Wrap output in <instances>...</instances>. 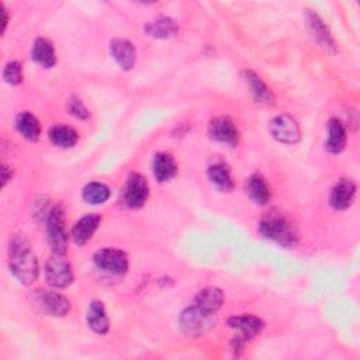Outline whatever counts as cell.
Here are the masks:
<instances>
[{"label": "cell", "instance_id": "cell-11", "mask_svg": "<svg viewBox=\"0 0 360 360\" xmlns=\"http://www.w3.org/2000/svg\"><path fill=\"white\" fill-rule=\"evenodd\" d=\"M208 135L212 141L228 145L231 148L236 146L239 142V131L232 118L226 115L215 117L210 121Z\"/></svg>", "mask_w": 360, "mask_h": 360}, {"label": "cell", "instance_id": "cell-2", "mask_svg": "<svg viewBox=\"0 0 360 360\" xmlns=\"http://www.w3.org/2000/svg\"><path fill=\"white\" fill-rule=\"evenodd\" d=\"M259 232L269 240L284 248H294L298 243L300 235L294 221L280 210L266 212L259 221Z\"/></svg>", "mask_w": 360, "mask_h": 360}, {"label": "cell", "instance_id": "cell-8", "mask_svg": "<svg viewBox=\"0 0 360 360\" xmlns=\"http://www.w3.org/2000/svg\"><path fill=\"white\" fill-rule=\"evenodd\" d=\"M93 260L100 270L114 276L125 274L129 267L127 253L117 248H103L97 250L93 256Z\"/></svg>", "mask_w": 360, "mask_h": 360}, {"label": "cell", "instance_id": "cell-28", "mask_svg": "<svg viewBox=\"0 0 360 360\" xmlns=\"http://www.w3.org/2000/svg\"><path fill=\"white\" fill-rule=\"evenodd\" d=\"M3 80L10 86H17L24 80L22 65L17 60L8 62L3 69Z\"/></svg>", "mask_w": 360, "mask_h": 360}, {"label": "cell", "instance_id": "cell-25", "mask_svg": "<svg viewBox=\"0 0 360 360\" xmlns=\"http://www.w3.org/2000/svg\"><path fill=\"white\" fill-rule=\"evenodd\" d=\"M15 129L25 139L35 142L41 135V124L38 118L30 111H21L15 117Z\"/></svg>", "mask_w": 360, "mask_h": 360}, {"label": "cell", "instance_id": "cell-3", "mask_svg": "<svg viewBox=\"0 0 360 360\" xmlns=\"http://www.w3.org/2000/svg\"><path fill=\"white\" fill-rule=\"evenodd\" d=\"M228 325L231 329L236 330V335L232 339V349L238 356L245 346L246 342L252 340L257 335L262 333L264 329V322L259 316L243 314V315H233L228 319Z\"/></svg>", "mask_w": 360, "mask_h": 360}, {"label": "cell", "instance_id": "cell-23", "mask_svg": "<svg viewBox=\"0 0 360 360\" xmlns=\"http://www.w3.org/2000/svg\"><path fill=\"white\" fill-rule=\"evenodd\" d=\"M152 169H153V176L158 181L165 183L172 180L176 173H177V163L174 158L170 153L166 152H159L155 155L153 162H152Z\"/></svg>", "mask_w": 360, "mask_h": 360}, {"label": "cell", "instance_id": "cell-24", "mask_svg": "<svg viewBox=\"0 0 360 360\" xmlns=\"http://www.w3.org/2000/svg\"><path fill=\"white\" fill-rule=\"evenodd\" d=\"M31 58L42 68H52L56 63V53L52 42L42 37L37 38L32 44Z\"/></svg>", "mask_w": 360, "mask_h": 360}, {"label": "cell", "instance_id": "cell-12", "mask_svg": "<svg viewBox=\"0 0 360 360\" xmlns=\"http://www.w3.org/2000/svg\"><path fill=\"white\" fill-rule=\"evenodd\" d=\"M307 24H308L309 32L314 37L315 42L321 48H323L326 52L335 53L336 52V42H335V38L332 37L328 25L323 22V20L316 13L308 10L307 11Z\"/></svg>", "mask_w": 360, "mask_h": 360}, {"label": "cell", "instance_id": "cell-15", "mask_svg": "<svg viewBox=\"0 0 360 360\" xmlns=\"http://www.w3.org/2000/svg\"><path fill=\"white\" fill-rule=\"evenodd\" d=\"M110 53L122 70H131L136 60V51L128 39L114 38L110 42Z\"/></svg>", "mask_w": 360, "mask_h": 360}, {"label": "cell", "instance_id": "cell-22", "mask_svg": "<svg viewBox=\"0 0 360 360\" xmlns=\"http://www.w3.org/2000/svg\"><path fill=\"white\" fill-rule=\"evenodd\" d=\"M207 176H208L210 181L218 190H221L224 193H229L235 187L231 169H229V166L225 162H215V163H212L208 167V170H207Z\"/></svg>", "mask_w": 360, "mask_h": 360}, {"label": "cell", "instance_id": "cell-27", "mask_svg": "<svg viewBox=\"0 0 360 360\" xmlns=\"http://www.w3.org/2000/svg\"><path fill=\"white\" fill-rule=\"evenodd\" d=\"M82 195L87 204L98 205V204H104L110 198V188L104 183L90 181L83 187Z\"/></svg>", "mask_w": 360, "mask_h": 360}, {"label": "cell", "instance_id": "cell-30", "mask_svg": "<svg viewBox=\"0 0 360 360\" xmlns=\"http://www.w3.org/2000/svg\"><path fill=\"white\" fill-rule=\"evenodd\" d=\"M13 177V173H11V169L7 167L4 163L1 165V187H4Z\"/></svg>", "mask_w": 360, "mask_h": 360}, {"label": "cell", "instance_id": "cell-31", "mask_svg": "<svg viewBox=\"0 0 360 360\" xmlns=\"http://www.w3.org/2000/svg\"><path fill=\"white\" fill-rule=\"evenodd\" d=\"M0 8H1V14H3V28H1V32H4V31H6V28H7L8 17H7V10H6L4 4H0Z\"/></svg>", "mask_w": 360, "mask_h": 360}, {"label": "cell", "instance_id": "cell-13", "mask_svg": "<svg viewBox=\"0 0 360 360\" xmlns=\"http://www.w3.org/2000/svg\"><path fill=\"white\" fill-rule=\"evenodd\" d=\"M242 77L256 103H260L264 105L274 104L276 98H274L271 89L262 80V77L257 73H255L250 69H245V70H242Z\"/></svg>", "mask_w": 360, "mask_h": 360}, {"label": "cell", "instance_id": "cell-14", "mask_svg": "<svg viewBox=\"0 0 360 360\" xmlns=\"http://www.w3.org/2000/svg\"><path fill=\"white\" fill-rule=\"evenodd\" d=\"M356 183L352 179H340L332 188L329 204L335 210H346L353 204L356 195Z\"/></svg>", "mask_w": 360, "mask_h": 360}, {"label": "cell", "instance_id": "cell-6", "mask_svg": "<svg viewBox=\"0 0 360 360\" xmlns=\"http://www.w3.org/2000/svg\"><path fill=\"white\" fill-rule=\"evenodd\" d=\"M30 297L32 305L48 316L62 318L70 311V301L59 292L49 290H34Z\"/></svg>", "mask_w": 360, "mask_h": 360}, {"label": "cell", "instance_id": "cell-21", "mask_svg": "<svg viewBox=\"0 0 360 360\" xmlns=\"http://www.w3.org/2000/svg\"><path fill=\"white\" fill-rule=\"evenodd\" d=\"M86 319H87L89 328L98 335H105L110 329V321L107 316L105 307L98 300H94L90 302V305L87 308Z\"/></svg>", "mask_w": 360, "mask_h": 360}, {"label": "cell", "instance_id": "cell-20", "mask_svg": "<svg viewBox=\"0 0 360 360\" xmlns=\"http://www.w3.org/2000/svg\"><path fill=\"white\" fill-rule=\"evenodd\" d=\"M224 304V292L218 287H205L197 292L194 305L208 314H217Z\"/></svg>", "mask_w": 360, "mask_h": 360}, {"label": "cell", "instance_id": "cell-26", "mask_svg": "<svg viewBox=\"0 0 360 360\" xmlns=\"http://www.w3.org/2000/svg\"><path fill=\"white\" fill-rule=\"evenodd\" d=\"M48 138L55 146L68 149V148H73L77 143L79 135L75 128L63 124H56L49 128Z\"/></svg>", "mask_w": 360, "mask_h": 360}, {"label": "cell", "instance_id": "cell-18", "mask_svg": "<svg viewBox=\"0 0 360 360\" xmlns=\"http://www.w3.org/2000/svg\"><path fill=\"white\" fill-rule=\"evenodd\" d=\"M246 193L249 198L259 205H266L271 200L270 186L260 173H253L248 177Z\"/></svg>", "mask_w": 360, "mask_h": 360}, {"label": "cell", "instance_id": "cell-17", "mask_svg": "<svg viewBox=\"0 0 360 360\" xmlns=\"http://www.w3.org/2000/svg\"><path fill=\"white\" fill-rule=\"evenodd\" d=\"M179 25L176 20L167 15H159L143 25V31L146 35L156 39H169L176 35Z\"/></svg>", "mask_w": 360, "mask_h": 360}, {"label": "cell", "instance_id": "cell-16", "mask_svg": "<svg viewBox=\"0 0 360 360\" xmlns=\"http://www.w3.org/2000/svg\"><path fill=\"white\" fill-rule=\"evenodd\" d=\"M100 222H101V217L98 214H87L82 217L70 231V236L73 242L77 246L86 245L93 238Z\"/></svg>", "mask_w": 360, "mask_h": 360}, {"label": "cell", "instance_id": "cell-10", "mask_svg": "<svg viewBox=\"0 0 360 360\" xmlns=\"http://www.w3.org/2000/svg\"><path fill=\"white\" fill-rule=\"evenodd\" d=\"M269 131L271 134V136L281 142V143H297L301 138V131H300V125L295 121V118H292L288 114H280L276 115L269 125Z\"/></svg>", "mask_w": 360, "mask_h": 360}, {"label": "cell", "instance_id": "cell-7", "mask_svg": "<svg viewBox=\"0 0 360 360\" xmlns=\"http://www.w3.org/2000/svg\"><path fill=\"white\" fill-rule=\"evenodd\" d=\"M45 280L53 288H66L73 283V271L65 255L52 253L45 263Z\"/></svg>", "mask_w": 360, "mask_h": 360}, {"label": "cell", "instance_id": "cell-4", "mask_svg": "<svg viewBox=\"0 0 360 360\" xmlns=\"http://www.w3.org/2000/svg\"><path fill=\"white\" fill-rule=\"evenodd\" d=\"M46 239L52 253L65 255L69 243V233L66 229V217L60 205L53 207L46 217Z\"/></svg>", "mask_w": 360, "mask_h": 360}, {"label": "cell", "instance_id": "cell-1", "mask_svg": "<svg viewBox=\"0 0 360 360\" xmlns=\"http://www.w3.org/2000/svg\"><path fill=\"white\" fill-rule=\"evenodd\" d=\"M8 269L24 285H31L39 274L37 255L24 235H14L8 242Z\"/></svg>", "mask_w": 360, "mask_h": 360}, {"label": "cell", "instance_id": "cell-5", "mask_svg": "<svg viewBox=\"0 0 360 360\" xmlns=\"http://www.w3.org/2000/svg\"><path fill=\"white\" fill-rule=\"evenodd\" d=\"M217 322L215 314H208L194 304L184 308L179 316L180 330L191 338L207 333Z\"/></svg>", "mask_w": 360, "mask_h": 360}, {"label": "cell", "instance_id": "cell-19", "mask_svg": "<svg viewBox=\"0 0 360 360\" xmlns=\"http://www.w3.org/2000/svg\"><path fill=\"white\" fill-rule=\"evenodd\" d=\"M326 128H328V139L325 142V149L335 155L343 152L346 148V141H347L345 125L340 122V120L332 117L328 121Z\"/></svg>", "mask_w": 360, "mask_h": 360}, {"label": "cell", "instance_id": "cell-9", "mask_svg": "<svg viewBox=\"0 0 360 360\" xmlns=\"http://www.w3.org/2000/svg\"><path fill=\"white\" fill-rule=\"evenodd\" d=\"M149 197V183L141 173H129L124 187V202L132 210L145 205Z\"/></svg>", "mask_w": 360, "mask_h": 360}, {"label": "cell", "instance_id": "cell-29", "mask_svg": "<svg viewBox=\"0 0 360 360\" xmlns=\"http://www.w3.org/2000/svg\"><path fill=\"white\" fill-rule=\"evenodd\" d=\"M68 111L70 115H73L75 118L79 120H87L90 117L89 110L86 108V105L83 104V101L79 97H70L68 100Z\"/></svg>", "mask_w": 360, "mask_h": 360}]
</instances>
